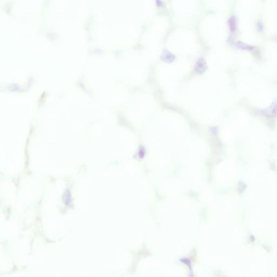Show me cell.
I'll return each mask as SVG.
<instances>
[{
  "instance_id": "1",
  "label": "cell",
  "mask_w": 277,
  "mask_h": 277,
  "mask_svg": "<svg viewBox=\"0 0 277 277\" xmlns=\"http://www.w3.org/2000/svg\"><path fill=\"white\" fill-rule=\"evenodd\" d=\"M206 65L204 61V60L203 58H201L199 60L198 62H197V65L195 66V69L199 73H203L206 70Z\"/></svg>"
},
{
  "instance_id": "2",
  "label": "cell",
  "mask_w": 277,
  "mask_h": 277,
  "mask_svg": "<svg viewBox=\"0 0 277 277\" xmlns=\"http://www.w3.org/2000/svg\"><path fill=\"white\" fill-rule=\"evenodd\" d=\"M162 58L166 61H171L175 58V56L167 50H165L162 53Z\"/></svg>"
}]
</instances>
